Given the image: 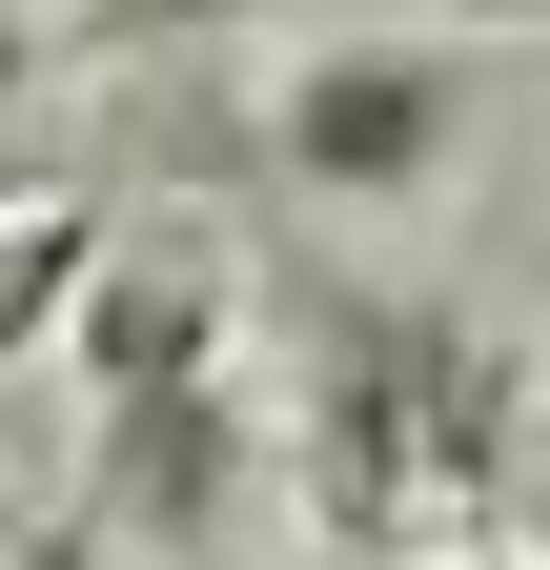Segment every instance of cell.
Wrapping results in <instances>:
<instances>
[{
	"mask_svg": "<svg viewBox=\"0 0 550 570\" xmlns=\"http://www.w3.org/2000/svg\"><path fill=\"white\" fill-rule=\"evenodd\" d=\"M41 570H82V550H41Z\"/></svg>",
	"mask_w": 550,
	"mask_h": 570,
	"instance_id": "30bf717a",
	"label": "cell"
},
{
	"mask_svg": "<svg viewBox=\"0 0 550 570\" xmlns=\"http://www.w3.org/2000/svg\"><path fill=\"white\" fill-rule=\"evenodd\" d=\"M407 21H550V0H407Z\"/></svg>",
	"mask_w": 550,
	"mask_h": 570,
	"instance_id": "52a82bcc",
	"label": "cell"
},
{
	"mask_svg": "<svg viewBox=\"0 0 550 570\" xmlns=\"http://www.w3.org/2000/svg\"><path fill=\"white\" fill-rule=\"evenodd\" d=\"M102 265H122L102 204H0V367H41V346L102 306Z\"/></svg>",
	"mask_w": 550,
	"mask_h": 570,
	"instance_id": "5b68a950",
	"label": "cell"
},
{
	"mask_svg": "<svg viewBox=\"0 0 550 570\" xmlns=\"http://www.w3.org/2000/svg\"><path fill=\"white\" fill-rule=\"evenodd\" d=\"M122 21H245V0H122Z\"/></svg>",
	"mask_w": 550,
	"mask_h": 570,
	"instance_id": "ba28073f",
	"label": "cell"
},
{
	"mask_svg": "<svg viewBox=\"0 0 550 570\" xmlns=\"http://www.w3.org/2000/svg\"><path fill=\"white\" fill-rule=\"evenodd\" d=\"M21 61H41V41H21V21H0V102H21Z\"/></svg>",
	"mask_w": 550,
	"mask_h": 570,
	"instance_id": "9c48e42d",
	"label": "cell"
},
{
	"mask_svg": "<svg viewBox=\"0 0 550 570\" xmlns=\"http://www.w3.org/2000/svg\"><path fill=\"white\" fill-rule=\"evenodd\" d=\"M510 428H530V387H510L469 326H429V306H347V326H326V428H306V469H326V510H347L367 550L429 530L449 489H510Z\"/></svg>",
	"mask_w": 550,
	"mask_h": 570,
	"instance_id": "6da1fadb",
	"label": "cell"
},
{
	"mask_svg": "<svg viewBox=\"0 0 550 570\" xmlns=\"http://www.w3.org/2000/svg\"><path fill=\"white\" fill-rule=\"evenodd\" d=\"M265 142H286L306 204H429L449 142H469V61L449 41H326V61H286Z\"/></svg>",
	"mask_w": 550,
	"mask_h": 570,
	"instance_id": "7a4b0ae2",
	"label": "cell"
},
{
	"mask_svg": "<svg viewBox=\"0 0 550 570\" xmlns=\"http://www.w3.org/2000/svg\"><path fill=\"white\" fill-rule=\"evenodd\" d=\"M102 407H164V387H225V285L204 265H102V306L61 326Z\"/></svg>",
	"mask_w": 550,
	"mask_h": 570,
	"instance_id": "277c9868",
	"label": "cell"
},
{
	"mask_svg": "<svg viewBox=\"0 0 550 570\" xmlns=\"http://www.w3.org/2000/svg\"><path fill=\"white\" fill-rule=\"evenodd\" d=\"M490 510H510V570H550V407L510 428V489H490Z\"/></svg>",
	"mask_w": 550,
	"mask_h": 570,
	"instance_id": "8992f818",
	"label": "cell"
},
{
	"mask_svg": "<svg viewBox=\"0 0 550 570\" xmlns=\"http://www.w3.org/2000/svg\"><path fill=\"white\" fill-rule=\"evenodd\" d=\"M225 489H245V407H225V387L102 407V530H144V550H184V570H225Z\"/></svg>",
	"mask_w": 550,
	"mask_h": 570,
	"instance_id": "3957f363",
	"label": "cell"
}]
</instances>
